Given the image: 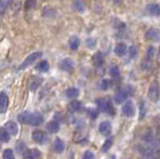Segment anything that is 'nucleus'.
<instances>
[{"label": "nucleus", "instance_id": "nucleus-1", "mask_svg": "<svg viewBox=\"0 0 160 159\" xmlns=\"http://www.w3.org/2000/svg\"><path fill=\"white\" fill-rule=\"evenodd\" d=\"M18 121L20 123L27 124L32 126H39L43 123V116L40 113H32L24 111L18 115Z\"/></svg>", "mask_w": 160, "mask_h": 159}, {"label": "nucleus", "instance_id": "nucleus-2", "mask_svg": "<svg viewBox=\"0 0 160 159\" xmlns=\"http://www.w3.org/2000/svg\"><path fill=\"white\" fill-rule=\"evenodd\" d=\"M98 109L102 112H108V113H114V108L112 107L111 101L108 100V99H104V98H100L96 100Z\"/></svg>", "mask_w": 160, "mask_h": 159}, {"label": "nucleus", "instance_id": "nucleus-3", "mask_svg": "<svg viewBox=\"0 0 160 159\" xmlns=\"http://www.w3.org/2000/svg\"><path fill=\"white\" fill-rule=\"evenodd\" d=\"M41 55H42L41 52H34V53H31L30 55H28L26 58H25V60L23 61V63L19 66V69H24V68L28 67L29 65H31V64L36 61L37 59L40 56H41Z\"/></svg>", "mask_w": 160, "mask_h": 159}, {"label": "nucleus", "instance_id": "nucleus-4", "mask_svg": "<svg viewBox=\"0 0 160 159\" xmlns=\"http://www.w3.org/2000/svg\"><path fill=\"white\" fill-rule=\"evenodd\" d=\"M148 97L152 101H157L159 98V84L157 81H154L151 83L148 90Z\"/></svg>", "mask_w": 160, "mask_h": 159}, {"label": "nucleus", "instance_id": "nucleus-5", "mask_svg": "<svg viewBox=\"0 0 160 159\" xmlns=\"http://www.w3.org/2000/svg\"><path fill=\"white\" fill-rule=\"evenodd\" d=\"M122 113L126 117H132L135 114V107L132 101H126L122 106Z\"/></svg>", "mask_w": 160, "mask_h": 159}, {"label": "nucleus", "instance_id": "nucleus-6", "mask_svg": "<svg viewBox=\"0 0 160 159\" xmlns=\"http://www.w3.org/2000/svg\"><path fill=\"white\" fill-rule=\"evenodd\" d=\"M129 94H130L129 88L123 89V90H120L119 92L116 93V95H115V98H114L115 103H117V104L123 103L127 99V97L129 96Z\"/></svg>", "mask_w": 160, "mask_h": 159}, {"label": "nucleus", "instance_id": "nucleus-7", "mask_svg": "<svg viewBox=\"0 0 160 159\" xmlns=\"http://www.w3.org/2000/svg\"><path fill=\"white\" fill-rule=\"evenodd\" d=\"M145 37L150 41L157 42L160 39V32L157 28H150V29H148L146 34H145Z\"/></svg>", "mask_w": 160, "mask_h": 159}, {"label": "nucleus", "instance_id": "nucleus-8", "mask_svg": "<svg viewBox=\"0 0 160 159\" xmlns=\"http://www.w3.org/2000/svg\"><path fill=\"white\" fill-rule=\"evenodd\" d=\"M99 131L104 136L110 135V133H111V131H112L111 123H110L109 121H107V120L102 121L101 123L99 124Z\"/></svg>", "mask_w": 160, "mask_h": 159}, {"label": "nucleus", "instance_id": "nucleus-9", "mask_svg": "<svg viewBox=\"0 0 160 159\" xmlns=\"http://www.w3.org/2000/svg\"><path fill=\"white\" fill-rule=\"evenodd\" d=\"M9 98L5 92H0V113L3 114L6 112L8 108Z\"/></svg>", "mask_w": 160, "mask_h": 159}, {"label": "nucleus", "instance_id": "nucleus-10", "mask_svg": "<svg viewBox=\"0 0 160 159\" xmlns=\"http://www.w3.org/2000/svg\"><path fill=\"white\" fill-rule=\"evenodd\" d=\"M5 129L7 130V132L10 134V135H17L18 133V125L16 122L14 121H8L6 124H5Z\"/></svg>", "mask_w": 160, "mask_h": 159}, {"label": "nucleus", "instance_id": "nucleus-11", "mask_svg": "<svg viewBox=\"0 0 160 159\" xmlns=\"http://www.w3.org/2000/svg\"><path fill=\"white\" fill-rule=\"evenodd\" d=\"M60 68L62 69V70L64 71H71L72 69H73V61H72V59H70V58H65L63 59V60L60 62Z\"/></svg>", "mask_w": 160, "mask_h": 159}, {"label": "nucleus", "instance_id": "nucleus-12", "mask_svg": "<svg viewBox=\"0 0 160 159\" xmlns=\"http://www.w3.org/2000/svg\"><path fill=\"white\" fill-rule=\"evenodd\" d=\"M126 51H127V46H126V44L123 43V42H120V43L116 44V46H115V48H114L115 54L119 57L124 56Z\"/></svg>", "mask_w": 160, "mask_h": 159}, {"label": "nucleus", "instance_id": "nucleus-13", "mask_svg": "<svg viewBox=\"0 0 160 159\" xmlns=\"http://www.w3.org/2000/svg\"><path fill=\"white\" fill-rule=\"evenodd\" d=\"M45 133L42 130H34L32 132V139L37 143H41L45 140Z\"/></svg>", "mask_w": 160, "mask_h": 159}, {"label": "nucleus", "instance_id": "nucleus-14", "mask_svg": "<svg viewBox=\"0 0 160 159\" xmlns=\"http://www.w3.org/2000/svg\"><path fill=\"white\" fill-rule=\"evenodd\" d=\"M46 129L50 133H56L59 130V123L57 120H52L46 124Z\"/></svg>", "mask_w": 160, "mask_h": 159}, {"label": "nucleus", "instance_id": "nucleus-15", "mask_svg": "<svg viewBox=\"0 0 160 159\" xmlns=\"http://www.w3.org/2000/svg\"><path fill=\"white\" fill-rule=\"evenodd\" d=\"M147 11L150 14H152V15L160 16V5L155 4V3L149 4V5H147Z\"/></svg>", "mask_w": 160, "mask_h": 159}, {"label": "nucleus", "instance_id": "nucleus-16", "mask_svg": "<svg viewBox=\"0 0 160 159\" xmlns=\"http://www.w3.org/2000/svg\"><path fill=\"white\" fill-rule=\"evenodd\" d=\"M53 149L56 153H62L64 150V143L60 138H56L53 143Z\"/></svg>", "mask_w": 160, "mask_h": 159}, {"label": "nucleus", "instance_id": "nucleus-17", "mask_svg": "<svg viewBox=\"0 0 160 159\" xmlns=\"http://www.w3.org/2000/svg\"><path fill=\"white\" fill-rule=\"evenodd\" d=\"M81 107H82L81 102H80V101H76V100L70 102V104L68 105L69 110L72 111V112H77V111H79L80 109H81Z\"/></svg>", "mask_w": 160, "mask_h": 159}, {"label": "nucleus", "instance_id": "nucleus-18", "mask_svg": "<svg viewBox=\"0 0 160 159\" xmlns=\"http://www.w3.org/2000/svg\"><path fill=\"white\" fill-rule=\"evenodd\" d=\"M10 140V134L4 127H0V141L8 142Z\"/></svg>", "mask_w": 160, "mask_h": 159}, {"label": "nucleus", "instance_id": "nucleus-19", "mask_svg": "<svg viewBox=\"0 0 160 159\" xmlns=\"http://www.w3.org/2000/svg\"><path fill=\"white\" fill-rule=\"evenodd\" d=\"M65 94H66V96H67L68 98L74 99V98H76V97L79 95V90H78L77 88L72 87V88L67 89L66 92H65Z\"/></svg>", "mask_w": 160, "mask_h": 159}, {"label": "nucleus", "instance_id": "nucleus-20", "mask_svg": "<svg viewBox=\"0 0 160 159\" xmlns=\"http://www.w3.org/2000/svg\"><path fill=\"white\" fill-rule=\"evenodd\" d=\"M79 44H80V40L77 36H73L70 38L69 40V46L72 50H76V49L79 47Z\"/></svg>", "mask_w": 160, "mask_h": 159}, {"label": "nucleus", "instance_id": "nucleus-21", "mask_svg": "<svg viewBox=\"0 0 160 159\" xmlns=\"http://www.w3.org/2000/svg\"><path fill=\"white\" fill-rule=\"evenodd\" d=\"M72 5H73V8L75 9V10L79 13H82L85 11V4L82 1H73Z\"/></svg>", "mask_w": 160, "mask_h": 159}, {"label": "nucleus", "instance_id": "nucleus-22", "mask_svg": "<svg viewBox=\"0 0 160 159\" xmlns=\"http://www.w3.org/2000/svg\"><path fill=\"white\" fill-rule=\"evenodd\" d=\"M36 70L40 72H46L49 70V64L47 61H41L36 65Z\"/></svg>", "mask_w": 160, "mask_h": 159}, {"label": "nucleus", "instance_id": "nucleus-23", "mask_svg": "<svg viewBox=\"0 0 160 159\" xmlns=\"http://www.w3.org/2000/svg\"><path fill=\"white\" fill-rule=\"evenodd\" d=\"M112 143H113V139H112V138H108V139H106V140H105V142L103 143L102 147H101V151H102L103 153L107 152V151L109 150V149L111 148Z\"/></svg>", "mask_w": 160, "mask_h": 159}, {"label": "nucleus", "instance_id": "nucleus-24", "mask_svg": "<svg viewBox=\"0 0 160 159\" xmlns=\"http://www.w3.org/2000/svg\"><path fill=\"white\" fill-rule=\"evenodd\" d=\"M154 47L153 46H150L148 49H147V53H146V59H147V62L146 63H149L150 61H151V59L153 58L154 56Z\"/></svg>", "mask_w": 160, "mask_h": 159}, {"label": "nucleus", "instance_id": "nucleus-25", "mask_svg": "<svg viewBox=\"0 0 160 159\" xmlns=\"http://www.w3.org/2000/svg\"><path fill=\"white\" fill-rule=\"evenodd\" d=\"M129 56L131 57V58H135L137 56V53H138V49H137V46H135V45H131L129 47Z\"/></svg>", "mask_w": 160, "mask_h": 159}, {"label": "nucleus", "instance_id": "nucleus-26", "mask_svg": "<svg viewBox=\"0 0 160 159\" xmlns=\"http://www.w3.org/2000/svg\"><path fill=\"white\" fill-rule=\"evenodd\" d=\"M3 159H14V154L11 149H6V150H4Z\"/></svg>", "mask_w": 160, "mask_h": 159}, {"label": "nucleus", "instance_id": "nucleus-27", "mask_svg": "<svg viewBox=\"0 0 160 159\" xmlns=\"http://www.w3.org/2000/svg\"><path fill=\"white\" fill-rule=\"evenodd\" d=\"M93 59H94L95 63L98 64V65H101L102 62H103V57H102L101 53H100V52H98V53L95 54V56H94Z\"/></svg>", "mask_w": 160, "mask_h": 159}, {"label": "nucleus", "instance_id": "nucleus-28", "mask_svg": "<svg viewBox=\"0 0 160 159\" xmlns=\"http://www.w3.org/2000/svg\"><path fill=\"white\" fill-rule=\"evenodd\" d=\"M109 87V81L107 79H103V80L100 82V89H102V90H106Z\"/></svg>", "mask_w": 160, "mask_h": 159}, {"label": "nucleus", "instance_id": "nucleus-29", "mask_svg": "<svg viewBox=\"0 0 160 159\" xmlns=\"http://www.w3.org/2000/svg\"><path fill=\"white\" fill-rule=\"evenodd\" d=\"M110 74H111L113 77L118 76L119 75V69H118V67L117 66H113V67L110 68Z\"/></svg>", "mask_w": 160, "mask_h": 159}, {"label": "nucleus", "instance_id": "nucleus-30", "mask_svg": "<svg viewBox=\"0 0 160 159\" xmlns=\"http://www.w3.org/2000/svg\"><path fill=\"white\" fill-rule=\"evenodd\" d=\"M86 44L89 48H94V46L96 45V40L93 38H88L86 40Z\"/></svg>", "mask_w": 160, "mask_h": 159}, {"label": "nucleus", "instance_id": "nucleus-31", "mask_svg": "<svg viewBox=\"0 0 160 159\" xmlns=\"http://www.w3.org/2000/svg\"><path fill=\"white\" fill-rule=\"evenodd\" d=\"M145 114H146V108H145L143 102H141L140 104V119H142L145 116Z\"/></svg>", "mask_w": 160, "mask_h": 159}, {"label": "nucleus", "instance_id": "nucleus-32", "mask_svg": "<svg viewBox=\"0 0 160 159\" xmlns=\"http://www.w3.org/2000/svg\"><path fill=\"white\" fill-rule=\"evenodd\" d=\"M88 114H89L90 117L94 119V118H96L98 116V111L95 110V109H89V110H88Z\"/></svg>", "mask_w": 160, "mask_h": 159}, {"label": "nucleus", "instance_id": "nucleus-33", "mask_svg": "<svg viewBox=\"0 0 160 159\" xmlns=\"http://www.w3.org/2000/svg\"><path fill=\"white\" fill-rule=\"evenodd\" d=\"M82 159H94V154L92 153V151H86L84 153L83 158Z\"/></svg>", "mask_w": 160, "mask_h": 159}, {"label": "nucleus", "instance_id": "nucleus-34", "mask_svg": "<svg viewBox=\"0 0 160 159\" xmlns=\"http://www.w3.org/2000/svg\"><path fill=\"white\" fill-rule=\"evenodd\" d=\"M34 155H33V151H29L26 150L24 152V159H33Z\"/></svg>", "mask_w": 160, "mask_h": 159}, {"label": "nucleus", "instance_id": "nucleus-35", "mask_svg": "<svg viewBox=\"0 0 160 159\" xmlns=\"http://www.w3.org/2000/svg\"><path fill=\"white\" fill-rule=\"evenodd\" d=\"M156 147L157 148H160V134H159L157 139H156Z\"/></svg>", "mask_w": 160, "mask_h": 159}, {"label": "nucleus", "instance_id": "nucleus-36", "mask_svg": "<svg viewBox=\"0 0 160 159\" xmlns=\"http://www.w3.org/2000/svg\"><path fill=\"white\" fill-rule=\"evenodd\" d=\"M157 159H160V148H157Z\"/></svg>", "mask_w": 160, "mask_h": 159}, {"label": "nucleus", "instance_id": "nucleus-37", "mask_svg": "<svg viewBox=\"0 0 160 159\" xmlns=\"http://www.w3.org/2000/svg\"><path fill=\"white\" fill-rule=\"evenodd\" d=\"M159 55H160V49H159Z\"/></svg>", "mask_w": 160, "mask_h": 159}, {"label": "nucleus", "instance_id": "nucleus-38", "mask_svg": "<svg viewBox=\"0 0 160 159\" xmlns=\"http://www.w3.org/2000/svg\"><path fill=\"white\" fill-rule=\"evenodd\" d=\"M112 159H114V156H113V157H112Z\"/></svg>", "mask_w": 160, "mask_h": 159}]
</instances>
